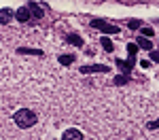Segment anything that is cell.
<instances>
[{"label": "cell", "mask_w": 159, "mask_h": 140, "mask_svg": "<svg viewBox=\"0 0 159 140\" xmlns=\"http://www.w3.org/2000/svg\"><path fill=\"white\" fill-rule=\"evenodd\" d=\"M100 45H102L106 51H112V43H110L108 36H102V38H100Z\"/></svg>", "instance_id": "11"}, {"label": "cell", "mask_w": 159, "mask_h": 140, "mask_svg": "<svg viewBox=\"0 0 159 140\" xmlns=\"http://www.w3.org/2000/svg\"><path fill=\"white\" fill-rule=\"evenodd\" d=\"M142 34H144L147 38H151V36H153V30H151V28H144V30H142Z\"/></svg>", "instance_id": "16"}, {"label": "cell", "mask_w": 159, "mask_h": 140, "mask_svg": "<svg viewBox=\"0 0 159 140\" xmlns=\"http://www.w3.org/2000/svg\"><path fill=\"white\" fill-rule=\"evenodd\" d=\"M110 68L108 66H104V64H91V66H83L81 68V72L83 75H93V72H108Z\"/></svg>", "instance_id": "3"}, {"label": "cell", "mask_w": 159, "mask_h": 140, "mask_svg": "<svg viewBox=\"0 0 159 140\" xmlns=\"http://www.w3.org/2000/svg\"><path fill=\"white\" fill-rule=\"evenodd\" d=\"M91 28H98L100 32H104V34H117V32H119L117 25L108 24V21H104V19H100V17L91 19Z\"/></svg>", "instance_id": "2"}, {"label": "cell", "mask_w": 159, "mask_h": 140, "mask_svg": "<svg viewBox=\"0 0 159 140\" xmlns=\"http://www.w3.org/2000/svg\"><path fill=\"white\" fill-rule=\"evenodd\" d=\"M13 19V11L11 9H0V24H9Z\"/></svg>", "instance_id": "7"}, {"label": "cell", "mask_w": 159, "mask_h": 140, "mask_svg": "<svg viewBox=\"0 0 159 140\" xmlns=\"http://www.w3.org/2000/svg\"><path fill=\"white\" fill-rule=\"evenodd\" d=\"M17 53H21V55H43L40 49H30V47H19Z\"/></svg>", "instance_id": "8"}, {"label": "cell", "mask_w": 159, "mask_h": 140, "mask_svg": "<svg viewBox=\"0 0 159 140\" xmlns=\"http://www.w3.org/2000/svg\"><path fill=\"white\" fill-rule=\"evenodd\" d=\"M129 28H132V30H138V28H140V25H142V21H140V19H132V21H129Z\"/></svg>", "instance_id": "14"}, {"label": "cell", "mask_w": 159, "mask_h": 140, "mask_svg": "<svg viewBox=\"0 0 159 140\" xmlns=\"http://www.w3.org/2000/svg\"><path fill=\"white\" fill-rule=\"evenodd\" d=\"M15 17H17V19H19L21 24H24V21H30V17H32V13H30V9H28V7H21L19 11L15 13Z\"/></svg>", "instance_id": "5"}, {"label": "cell", "mask_w": 159, "mask_h": 140, "mask_svg": "<svg viewBox=\"0 0 159 140\" xmlns=\"http://www.w3.org/2000/svg\"><path fill=\"white\" fill-rule=\"evenodd\" d=\"M66 40H68V43H72V45H76V47H81V45H83V38L79 36V34H68Z\"/></svg>", "instance_id": "10"}, {"label": "cell", "mask_w": 159, "mask_h": 140, "mask_svg": "<svg viewBox=\"0 0 159 140\" xmlns=\"http://www.w3.org/2000/svg\"><path fill=\"white\" fill-rule=\"evenodd\" d=\"M13 119H15V125L17 127H32L36 123V113L34 111H30V108H21V111H17V113L13 115Z\"/></svg>", "instance_id": "1"}, {"label": "cell", "mask_w": 159, "mask_h": 140, "mask_svg": "<svg viewBox=\"0 0 159 140\" xmlns=\"http://www.w3.org/2000/svg\"><path fill=\"white\" fill-rule=\"evenodd\" d=\"M61 138H64V140H83V134H81L79 129H74V127H72V129H66Z\"/></svg>", "instance_id": "4"}, {"label": "cell", "mask_w": 159, "mask_h": 140, "mask_svg": "<svg viewBox=\"0 0 159 140\" xmlns=\"http://www.w3.org/2000/svg\"><path fill=\"white\" fill-rule=\"evenodd\" d=\"M28 9H30V13H32L34 17H43V9L38 7L36 2H30V4H28Z\"/></svg>", "instance_id": "9"}, {"label": "cell", "mask_w": 159, "mask_h": 140, "mask_svg": "<svg viewBox=\"0 0 159 140\" xmlns=\"http://www.w3.org/2000/svg\"><path fill=\"white\" fill-rule=\"evenodd\" d=\"M136 45H138V47H142V49H147V51L153 49V43H151V38H147V36H138Z\"/></svg>", "instance_id": "6"}, {"label": "cell", "mask_w": 159, "mask_h": 140, "mask_svg": "<svg viewBox=\"0 0 159 140\" xmlns=\"http://www.w3.org/2000/svg\"><path fill=\"white\" fill-rule=\"evenodd\" d=\"M151 60L153 62H159V51H151Z\"/></svg>", "instance_id": "15"}, {"label": "cell", "mask_w": 159, "mask_h": 140, "mask_svg": "<svg viewBox=\"0 0 159 140\" xmlns=\"http://www.w3.org/2000/svg\"><path fill=\"white\" fill-rule=\"evenodd\" d=\"M127 81H129V75H119L115 79V85H125Z\"/></svg>", "instance_id": "13"}, {"label": "cell", "mask_w": 159, "mask_h": 140, "mask_svg": "<svg viewBox=\"0 0 159 140\" xmlns=\"http://www.w3.org/2000/svg\"><path fill=\"white\" fill-rule=\"evenodd\" d=\"M159 127V121H153V123H148V129H157Z\"/></svg>", "instance_id": "17"}, {"label": "cell", "mask_w": 159, "mask_h": 140, "mask_svg": "<svg viewBox=\"0 0 159 140\" xmlns=\"http://www.w3.org/2000/svg\"><path fill=\"white\" fill-rule=\"evenodd\" d=\"M74 62V55H60V64L61 66H70Z\"/></svg>", "instance_id": "12"}]
</instances>
